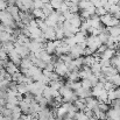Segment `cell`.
Masks as SVG:
<instances>
[{
  "instance_id": "42",
  "label": "cell",
  "mask_w": 120,
  "mask_h": 120,
  "mask_svg": "<svg viewBox=\"0 0 120 120\" xmlns=\"http://www.w3.org/2000/svg\"><path fill=\"white\" fill-rule=\"evenodd\" d=\"M44 4H48V2H50V0H42Z\"/></svg>"
},
{
  "instance_id": "10",
  "label": "cell",
  "mask_w": 120,
  "mask_h": 120,
  "mask_svg": "<svg viewBox=\"0 0 120 120\" xmlns=\"http://www.w3.org/2000/svg\"><path fill=\"white\" fill-rule=\"evenodd\" d=\"M75 92L77 93L78 98H87V97H91L92 96L91 89H83V87H80L79 90H77Z\"/></svg>"
},
{
  "instance_id": "12",
  "label": "cell",
  "mask_w": 120,
  "mask_h": 120,
  "mask_svg": "<svg viewBox=\"0 0 120 120\" xmlns=\"http://www.w3.org/2000/svg\"><path fill=\"white\" fill-rule=\"evenodd\" d=\"M33 15L35 19H42V20H45L47 19V15L44 14V12L42 11V8H34L32 11Z\"/></svg>"
},
{
  "instance_id": "37",
  "label": "cell",
  "mask_w": 120,
  "mask_h": 120,
  "mask_svg": "<svg viewBox=\"0 0 120 120\" xmlns=\"http://www.w3.org/2000/svg\"><path fill=\"white\" fill-rule=\"evenodd\" d=\"M98 109H99L100 111H104V112H107V111H109V105H107V104H105V103H101V101H99V105H98Z\"/></svg>"
},
{
  "instance_id": "34",
  "label": "cell",
  "mask_w": 120,
  "mask_h": 120,
  "mask_svg": "<svg viewBox=\"0 0 120 120\" xmlns=\"http://www.w3.org/2000/svg\"><path fill=\"white\" fill-rule=\"evenodd\" d=\"M87 79H90V82L92 83V85H93V86H96V85H97V83L99 82V78H98V77H97V75H94V74H92Z\"/></svg>"
},
{
  "instance_id": "19",
  "label": "cell",
  "mask_w": 120,
  "mask_h": 120,
  "mask_svg": "<svg viewBox=\"0 0 120 120\" xmlns=\"http://www.w3.org/2000/svg\"><path fill=\"white\" fill-rule=\"evenodd\" d=\"M1 47H2V49L5 50V51H7V52H9L11 50H13L14 48H15V45H14V42H4V43H1Z\"/></svg>"
},
{
  "instance_id": "5",
  "label": "cell",
  "mask_w": 120,
  "mask_h": 120,
  "mask_svg": "<svg viewBox=\"0 0 120 120\" xmlns=\"http://www.w3.org/2000/svg\"><path fill=\"white\" fill-rule=\"evenodd\" d=\"M43 36L47 41H54L56 40V30L54 27H48L43 32Z\"/></svg>"
},
{
  "instance_id": "21",
  "label": "cell",
  "mask_w": 120,
  "mask_h": 120,
  "mask_svg": "<svg viewBox=\"0 0 120 120\" xmlns=\"http://www.w3.org/2000/svg\"><path fill=\"white\" fill-rule=\"evenodd\" d=\"M42 11H43V12H44V14L48 16V15H50L55 9H54V7L51 6V4H50V2H48V4H44V6H43Z\"/></svg>"
},
{
  "instance_id": "32",
  "label": "cell",
  "mask_w": 120,
  "mask_h": 120,
  "mask_svg": "<svg viewBox=\"0 0 120 120\" xmlns=\"http://www.w3.org/2000/svg\"><path fill=\"white\" fill-rule=\"evenodd\" d=\"M117 86L111 82V80H106L105 83H104V89L105 90H107V91H111V90H113V89H116Z\"/></svg>"
},
{
  "instance_id": "20",
  "label": "cell",
  "mask_w": 120,
  "mask_h": 120,
  "mask_svg": "<svg viewBox=\"0 0 120 120\" xmlns=\"http://www.w3.org/2000/svg\"><path fill=\"white\" fill-rule=\"evenodd\" d=\"M101 70H103V68H101V65H100L99 62H96V63L91 67V71H92V74H94V75H99L100 72H103Z\"/></svg>"
},
{
  "instance_id": "25",
  "label": "cell",
  "mask_w": 120,
  "mask_h": 120,
  "mask_svg": "<svg viewBox=\"0 0 120 120\" xmlns=\"http://www.w3.org/2000/svg\"><path fill=\"white\" fill-rule=\"evenodd\" d=\"M117 98H119V91H118V89H113V90L109 91V99L111 101L114 100V99H117Z\"/></svg>"
},
{
  "instance_id": "43",
  "label": "cell",
  "mask_w": 120,
  "mask_h": 120,
  "mask_svg": "<svg viewBox=\"0 0 120 120\" xmlns=\"http://www.w3.org/2000/svg\"><path fill=\"white\" fill-rule=\"evenodd\" d=\"M1 87H2V79H0V90H1Z\"/></svg>"
},
{
  "instance_id": "33",
  "label": "cell",
  "mask_w": 120,
  "mask_h": 120,
  "mask_svg": "<svg viewBox=\"0 0 120 120\" xmlns=\"http://www.w3.org/2000/svg\"><path fill=\"white\" fill-rule=\"evenodd\" d=\"M64 41H65L70 47H74V45H76V44H77V41H76V39H75V35H74V36H70V38L64 39Z\"/></svg>"
},
{
  "instance_id": "26",
  "label": "cell",
  "mask_w": 120,
  "mask_h": 120,
  "mask_svg": "<svg viewBox=\"0 0 120 120\" xmlns=\"http://www.w3.org/2000/svg\"><path fill=\"white\" fill-rule=\"evenodd\" d=\"M49 85H50L52 89H55V90H60V89H61L64 84L62 83V80L58 79V80H51V82L49 83Z\"/></svg>"
},
{
  "instance_id": "6",
  "label": "cell",
  "mask_w": 120,
  "mask_h": 120,
  "mask_svg": "<svg viewBox=\"0 0 120 120\" xmlns=\"http://www.w3.org/2000/svg\"><path fill=\"white\" fill-rule=\"evenodd\" d=\"M15 50L19 52V55H20L22 58L28 57V56L30 55V50H29V48L26 47V45H15Z\"/></svg>"
},
{
  "instance_id": "14",
  "label": "cell",
  "mask_w": 120,
  "mask_h": 120,
  "mask_svg": "<svg viewBox=\"0 0 120 120\" xmlns=\"http://www.w3.org/2000/svg\"><path fill=\"white\" fill-rule=\"evenodd\" d=\"M96 62H97V60H96V57L93 55H89V56H85L84 57V65H86V67H90L91 68Z\"/></svg>"
},
{
  "instance_id": "17",
  "label": "cell",
  "mask_w": 120,
  "mask_h": 120,
  "mask_svg": "<svg viewBox=\"0 0 120 120\" xmlns=\"http://www.w3.org/2000/svg\"><path fill=\"white\" fill-rule=\"evenodd\" d=\"M45 51L51 54V55L56 52V47L54 44V41H47V43H45Z\"/></svg>"
},
{
  "instance_id": "13",
  "label": "cell",
  "mask_w": 120,
  "mask_h": 120,
  "mask_svg": "<svg viewBox=\"0 0 120 120\" xmlns=\"http://www.w3.org/2000/svg\"><path fill=\"white\" fill-rule=\"evenodd\" d=\"M70 22H71V25H72L74 27H78V28H79L82 22H83V19H82V16H80L79 14L77 13V14H75V15L72 16V19L70 20Z\"/></svg>"
},
{
  "instance_id": "23",
  "label": "cell",
  "mask_w": 120,
  "mask_h": 120,
  "mask_svg": "<svg viewBox=\"0 0 120 120\" xmlns=\"http://www.w3.org/2000/svg\"><path fill=\"white\" fill-rule=\"evenodd\" d=\"M107 80H111L117 87H119L120 86V74L118 72V74H116V75H113V76H111L110 78Z\"/></svg>"
},
{
  "instance_id": "22",
  "label": "cell",
  "mask_w": 120,
  "mask_h": 120,
  "mask_svg": "<svg viewBox=\"0 0 120 120\" xmlns=\"http://www.w3.org/2000/svg\"><path fill=\"white\" fill-rule=\"evenodd\" d=\"M16 91H18L19 93H21V94H26V93L28 92V86H27V84H25V83H20V84H18V89H16Z\"/></svg>"
},
{
  "instance_id": "28",
  "label": "cell",
  "mask_w": 120,
  "mask_h": 120,
  "mask_svg": "<svg viewBox=\"0 0 120 120\" xmlns=\"http://www.w3.org/2000/svg\"><path fill=\"white\" fill-rule=\"evenodd\" d=\"M89 117L86 116V113L84 111H78L76 113V117H75V120H87Z\"/></svg>"
},
{
  "instance_id": "11",
  "label": "cell",
  "mask_w": 120,
  "mask_h": 120,
  "mask_svg": "<svg viewBox=\"0 0 120 120\" xmlns=\"http://www.w3.org/2000/svg\"><path fill=\"white\" fill-rule=\"evenodd\" d=\"M32 65H34V64H33V61H32V60H30V57L28 56V57H25V58H22V60H21L20 69H29Z\"/></svg>"
},
{
  "instance_id": "30",
  "label": "cell",
  "mask_w": 120,
  "mask_h": 120,
  "mask_svg": "<svg viewBox=\"0 0 120 120\" xmlns=\"http://www.w3.org/2000/svg\"><path fill=\"white\" fill-rule=\"evenodd\" d=\"M107 13H109V12L106 11V8H105L104 6L96 8V15H98V16H103V15H105V14H107Z\"/></svg>"
},
{
  "instance_id": "44",
  "label": "cell",
  "mask_w": 120,
  "mask_h": 120,
  "mask_svg": "<svg viewBox=\"0 0 120 120\" xmlns=\"http://www.w3.org/2000/svg\"><path fill=\"white\" fill-rule=\"evenodd\" d=\"M1 48H2V47H1V43H0V50H1Z\"/></svg>"
},
{
  "instance_id": "7",
  "label": "cell",
  "mask_w": 120,
  "mask_h": 120,
  "mask_svg": "<svg viewBox=\"0 0 120 120\" xmlns=\"http://www.w3.org/2000/svg\"><path fill=\"white\" fill-rule=\"evenodd\" d=\"M87 21H89V23H90V26L91 27H93V28H99V27H101V21H100V16H98V15H92L90 19H87Z\"/></svg>"
},
{
  "instance_id": "31",
  "label": "cell",
  "mask_w": 120,
  "mask_h": 120,
  "mask_svg": "<svg viewBox=\"0 0 120 120\" xmlns=\"http://www.w3.org/2000/svg\"><path fill=\"white\" fill-rule=\"evenodd\" d=\"M101 90H103V87H100V86H98V85H96V86H93L92 89H91V91H92V96L93 97H98L99 94H100V92H101Z\"/></svg>"
},
{
  "instance_id": "16",
  "label": "cell",
  "mask_w": 120,
  "mask_h": 120,
  "mask_svg": "<svg viewBox=\"0 0 120 120\" xmlns=\"http://www.w3.org/2000/svg\"><path fill=\"white\" fill-rule=\"evenodd\" d=\"M112 18H113V15L110 14V13H107V14L100 16V21H101V23H103L104 26L109 27V26H110V22H111V20H112Z\"/></svg>"
},
{
  "instance_id": "8",
  "label": "cell",
  "mask_w": 120,
  "mask_h": 120,
  "mask_svg": "<svg viewBox=\"0 0 120 120\" xmlns=\"http://www.w3.org/2000/svg\"><path fill=\"white\" fill-rule=\"evenodd\" d=\"M116 52H117V50H116V49L106 48V50H105L103 54H100V57H101V58H104V60H112V58L116 56Z\"/></svg>"
},
{
  "instance_id": "41",
  "label": "cell",
  "mask_w": 120,
  "mask_h": 120,
  "mask_svg": "<svg viewBox=\"0 0 120 120\" xmlns=\"http://www.w3.org/2000/svg\"><path fill=\"white\" fill-rule=\"evenodd\" d=\"M0 120H6V117H4L2 114H0Z\"/></svg>"
},
{
  "instance_id": "40",
  "label": "cell",
  "mask_w": 120,
  "mask_h": 120,
  "mask_svg": "<svg viewBox=\"0 0 120 120\" xmlns=\"http://www.w3.org/2000/svg\"><path fill=\"white\" fill-rule=\"evenodd\" d=\"M87 120H98V119H97V118H96V117L93 116V117H91V118H89V119H87Z\"/></svg>"
},
{
  "instance_id": "24",
  "label": "cell",
  "mask_w": 120,
  "mask_h": 120,
  "mask_svg": "<svg viewBox=\"0 0 120 120\" xmlns=\"http://www.w3.org/2000/svg\"><path fill=\"white\" fill-rule=\"evenodd\" d=\"M109 13L112 14V15H116L120 13V5L119 4H114V5H111L110 9H109Z\"/></svg>"
},
{
  "instance_id": "18",
  "label": "cell",
  "mask_w": 120,
  "mask_h": 120,
  "mask_svg": "<svg viewBox=\"0 0 120 120\" xmlns=\"http://www.w3.org/2000/svg\"><path fill=\"white\" fill-rule=\"evenodd\" d=\"M78 6H79V9H87L89 7H91V6H93V4L90 1V0H79V2H78Z\"/></svg>"
},
{
  "instance_id": "35",
  "label": "cell",
  "mask_w": 120,
  "mask_h": 120,
  "mask_svg": "<svg viewBox=\"0 0 120 120\" xmlns=\"http://www.w3.org/2000/svg\"><path fill=\"white\" fill-rule=\"evenodd\" d=\"M99 63H100L101 68H106V67L112 65V64H111V60H104V58H101V60L99 61Z\"/></svg>"
},
{
  "instance_id": "4",
  "label": "cell",
  "mask_w": 120,
  "mask_h": 120,
  "mask_svg": "<svg viewBox=\"0 0 120 120\" xmlns=\"http://www.w3.org/2000/svg\"><path fill=\"white\" fill-rule=\"evenodd\" d=\"M83 52H84V49L80 47L79 44H76V45H74V47H71L70 48V55H71V57L75 60V58H78L80 57L82 55H83Z\"/></svg>"
},
{
  "instance_id": "1",
  "label": "cell",
  "mask_w": 120,
  "mask_h": 120,
  "mask_svg": "<svg viewBox=\"0 0 120 120\" xmlns=\"http://www.w3.org/2000/svg\"><path fill=\"white\" fill-rule=\"evenodd\" d=\"M69 71H70L69 67L58 57V60L55 62V72H57L60 75V77H65Z\"/></svg>"
},
{
  "instance_id": "15",
  "label": "cell",
  "mask_w": 120,
  "mask_h": 120,
  "mask_svg": "<svg viewBox=\"0 0 120 120\" xmlns=\"http://www.w3.org/2000/svg\"><path fill=\"white\" fill-rule=\"evenodd\" d=\"M68 80H71V82H76V80L79 79V74L77 70H74V71H69L65 76Z\"/></svg>"
},
{
  "instance_id": "38",
  "label": "cell",
  "mask_w": 120,
  "mask_h": 120,
  "mask_svg": "<svg viewBox=\"0 0 120 120\" xmlns=\"http://www.w3.org/2000/svg\"><path fill=\"white\" fill-rule=\"evenodd\" d=\"M93 50H91L89 47H86L85 49H84V52H83V55H85V56H89V55H93Z\"/></svg>"
},
{
  "instance_id": "29",
  "label": "cell",
  "mask_w": 120,
  "mask_h": 120,
  "mask_svg": "<svg viewBox=\"0 0 120 120\" xmlns=\"http://www.w3.org/2000/svg\"><path fill=\"white\" fill-rule=\"evenodd\" d=\"M80 83H82V87H83V89H92V87H93L92 83L90 82V79H87V78L82 79Z\"/></svg>"
},
{
  "instance_id": "45",
  "label": "cell",
  "mask_w": 120,
  "mask_h": 120,
  "mask_svg": "<svg viewBox=\"0 0 120 120\" xmlns=\"http://www.w3.org/2000/svg\"><path fill=\"white\" fill-rule=\"evenodd\" d=\"M0 114H1V113H0Z\"/></svg>"
},
{
  "instance_id": "3",
  "label": "cell",
  "mask_w": 120,
  "mask_h": 120,
  "mask_svg": "<svg viewBox=\"0 0 120 120\" xmlns=\"http://www.w3.org/2000/svg\"><path fill=\"white\" fill-rule=\"evenodd\" d=\"M85 103H86V109L92 110V111L96 110L98 107V105H99V100L96 99V97H93V96L85 98Z\"/></svg>"
},
{
  "instance_id": "9",
  "label": "cell",
  "mask_w": 120,
  "mask_h": 120,
  "mask_svg": "<svg viewBox=\"0 0 120 120\" xmlns=\"http://www.w3.org/2000/svg\"><path fill=\"white\" fill-rule=\"evenodd\" d=\"M78 74H79L80 79H85V78H89V77L92 75V71H91V68H90V67L84 65V68L78 71Z\"/></svg>"
},
{
  "instance_id": "36",
  "label": "cell",
  "mask_w": 120,
  "mask_h": 120,
  "mask_svg": "<svg viewBox=\"0 0 120 120\" xmlns=\"http://www.w3.org/2000/svg\"><path fill=\"white\" fill-rule=\"evenodd\" d=\"M33 6H34V8H43V6H44V2H43L42 0H34V2H33Z\"/></svg>"
},
{
  "instance_id": "39",
  "label": "cell",
  "mask_w": 120,
  "mask_h": 120,
  "mask_svg": "<svg viewBox=\"0 0 120 120\" xmlns=\"http://www.w3.org/2000/svg\"><path fill=\"white\" fill-rule=\"evenodd\" d=\"M86 11H87V12L90 13V15H91V16L96 14V7H94V6H91V7H89V8H87Z\"/></svg>"
},
{
  "instance_id": "27",
  "label": "cell",
  "mask_w": 120,
  "mask_h": 120,
  "mask_svg": "<svg viewBox=\"0 0 120 120\" xmlns=\"http://www.w3.org/2000/svg\"><path fill=\"white\" fill-rule=\"evenodd\" d=\"M63 2H64V0H50V4H51V6L54 7L55 11L60 9V7L62 6Z\"/></svg>"
},
{
  "instance_id": "2",
  "label": "cell",
  "mask_w": 120,
  "mask_h": 120,
  "mask_svg": "<svg viewBox=\"0 0 120 120\" xmlns=\"http://www.w3.org/2000/svg\"><path fill=\"white\" fill-rule=\"evenodd\" d=\"M86 44H87V47H89L91 50L97 51V49H98L103 43H101V41L99 39V36L90 35V36H87V39H86Z\"/></svg>"
}]
</instances>
